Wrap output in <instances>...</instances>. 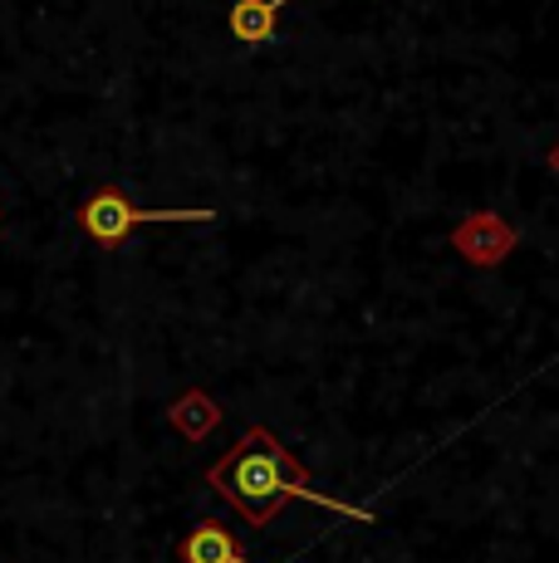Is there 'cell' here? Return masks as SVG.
I'll list each match as a JSON object with an SVG mask.
<instances>
[{
    "label": "cell",
    "instance_id": "1",
    "mask_svg": "<svg viewBox=\"0 0 559 563\" xmlns=\"http://www.w3.org/2000/svg\"><path fill=\"white\" fill-rule=\"evenodd\" d=\"M207 485L221 495V500H231L251 529H265L289 500H309V505H319V510H335L343 519H353V525H379L373 510L343 505L335 495H319L315 485H309V471L289 456L265 427L245 431V437L235 441V451H226V456L207 471Z\"/></svg>",
    "mask_w": 559,
    "mask_h": 563
},
{
    "label": "cell",
    "instance_id": "2",
    "mask_svg": "<svg viewBox=\"0 0 559 563\" xmlns=\"http://www.w3.org/2000/svg\"><path fill=\"white\" fill-rule=\"evenodd\" d=\"M163 221H217V211H211V206H157V211H147V206L128 201L118 187L89 191L79 206L84 235H89L94 245H103V251H118L138 225H163Z\"/></svg>",
    "mask_w": 559,
    "mask_h": 563
},
{
    "label": "cell",
    "instance_id": "3",
    "mask_svg": "<svg viewBox=\"0 0 559 563\" xmlns=\"http://www.w3.org/2000/svg\"><path fill=\"white\" fill-rule=\"evenodd\" d=\"M177 554H182V563H255L241 544H235L231 529L217 525V519H197V525L187 529Z\"/></svg>",
    "mask_w": 559,
    "mask_h": 563
},
{
    "label": "cell",
    "instance_id": "4",
    "mask_svg": "<svg viewBox=\"0 0 559 563\" xmlns=\"http://www.w3.org/2000/svg\"><path fill=\"white\" fill-rule=\"evenodd\" d=\"M511 245H515L511 225L496 221V216H471L457 231V251L467 260H476V265H496V260L511 255Z\"/></svg>",
    "mask_w": 559,
    "mask_h": 563
},
{
    "label": "cell",
    "instance_id": "5",
    "mask_svg": "<svg viewBox=\"0 0 559 563\" xmlns=\"http://www.w3.org/2000/svg\"><path fill=\"white\" fill-rule=\"evenodd\" d=\"M289 0H235L231 5V35L241 45H265L275 40V25H280V10Z\"/></svg>",
    "mask_w": 559,
    "mask_h": 563
},
{
    "label": "cell",
    "instance_id": "6",
    "mask_svg": "<svg viewBox=\"0 0 559 563\" xmlns=\"http://www.w3.org/2000/svg\"><path fill=\"white\" fill-rule=\"evenodd\" d=\"M217 417L221 411H217V402H211L207 393H187L177 407H172V427H177L182 437H191V441L207 437V431L217 427Z\"/></svg>",
    "mask_w": 559,
    "mask_h": 563
},
{
    "label": "cell",
    "instance_id": "7",
    "mask_svg": "<svg viewBox=\"0 0 559 563\" xmlns=\"http://www.w3.org/2000/svg\"><path fill=\"white\" fill-rule=\"evenodd\" d=\"M550 167H555V177H559V147H555V153H550Z\"/></svg>",
    "mask_w": 559,
    "mask_h": 563
}]
</instances>
